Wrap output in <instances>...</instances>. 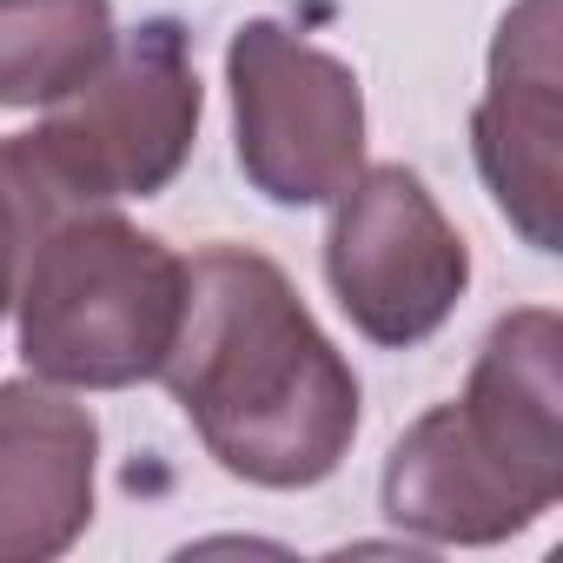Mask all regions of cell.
<instances>
[{
	"instance_id": "cell-1",
	"label": "cell",
	"mask_w": 563,
	"mask_h": 563,
	"mask_svg": "<svg viewBox=\"0 0 563 563\" xmlns=\"http://www.w3.org/2000/svg\"><path fill=\"white\" fill-rule=\"evenodd\" d=\"M159 378L219 471L258 490L325 484L358 438L352 365L292 278L252 245H206L186 265V306Z\"/></svg>"
},
{
	"instance_id": "cell-2",
	"label": "cell",
	"mask_w": 563,
	"mask_h": 563,
	"mask_svg": "<svg viewBox=\"0 0 563 563\" xmlns=\"http://www.w3.org/2000/svg\"><path fill=\"white\" fill-rule=\"evenodd\" d=\"M186 306V258L113 206L60 212L21 278V358L41 385L126 391L159 378Z\"/></svg>"
},
{
	"instance_id": "cell-3",
	"label": "cell",
	"mask_w": 563,
	"mask_h": 563,
	"mask_svg": "<svg viewBox=\"0 0 563 563\" xmlns=\"http://www.w3.org/2000/svg\"><path fill=\"white\" fill-rule=\"evenodd\" d=\"M199 133V74L179 21H140L113 34L107 60L54 100V113L27 133L34 159L74 206L153 199L173 186Z\"/></svg>"
},
{
	"instance_id": "cell-4",
	"label": "cell",
	"mask_w": 563,
	"mask_h": 563,
	"mask_svg": "<svg viewBox=\"0 0 563 563\" xmlns=\"http://www.w3.org/2000/svg\"><path fill=\"white\" fill-rule=\"evenodd\" d=\"M239 173L272 206H325L365 166L358 74L278 21H245L225 47Z\"/></svg>"
},
{
	"instance_id": "cell-5",
	"label": "cell",
	"mask_w": 563,
	"mask_h": 563,
	"mask_svg": "<svg viewBox=\"0 0 563 563\" xmlns=\"http://www.w3.org/2000/svg\"><path fill=\"white\" fill-rule=\"evenodd\" d=\"M325 278L372 345L411 352L457 312L471 252L411 166H358L325 232Z\"/></svg>"
},
{
	"instance_id": "cell-6",
	"label": "cell",
	"mask_w": 563,
	"mask_h": 563,
	"mask_svg": "<svg viewBox=\"0 0 563 563\" xmlns=\"http://www.w3.org/2000/svg\"><path fill=\"white\" fill-rule=\"evenodd\" d=\"M471 153L497 212L537 252H556V0H517L504 14Z\"/></svg>"
},
{
	"instance_id": "cell-7",
	"label": "cell",
	"mask_w": 563,
	"mask_h": 563,
	"mask_svg": "<svg viewBox=\"0 0 563 563\" xmlns=\"http://www.w3.org/2000/svg\"><path fill=\"white\" fill-rule=\"evenodd\" d=\"M563 325L543 306H523L490 325L477 345L471 385L451 405L464 444L497 464L537 510L563 497V385H556Z\"/></svg>"
},
{
	"instance_id": "cell-8",
	"label": "cell",
	"mask_w": 563,
	"mask_h": 563,
	"mask_svg": "<svg viewBox=\"0 0 563 563\" xmlns=\"http://www.w3.org/2000/svg\"><path fill=\"white\" fill-rule=\"evenodd\" d=\"M100 424L47 385H0V563H47L93 523Z\"/></svg>"
},
{
	"instance_id": "cell-9",
	"label": "cell",
	"mask_w": 563,
	"mask_h": 563,
	"mask_svg": "<svg viewBox=\"0 0 563 563\" xmlns=\"http://www.w3.org/2000/svg\"><path fill=\"white\" fill-rule=\"evenodd\" d=\"M385 517L424 543H504L543 510L497 464H484L464 444L451 405H438L398 438L385 464Z\"/></svg>"
},
{
	"instance_id": "cell-10",
	"label": "cell",
	"mask_w": 563,
	"mask_h": 563,
	"mask_svg": "<svg viewBox=\"0 0 563 563\" xmlns=\"http://www.w3.org/2000/svg\"><path fill=\"white\" fill-rule=\"evenodd\" d=\"M113 47V0H0V107L67 100Z\"/></svg>"
},
{
	"instance_id": "cell-11",
	"label": "cell",
	"mask_w": 563,
	"mask_h": 563,
	"mask_svg": "<svg viewBox=\"0 0 563 563\" xmlns=\"http://www.w3.org/2000/svg\"><path fill=\"white\" fill-rule=\"evenodd\" d=\"M60 212H80V206L47 179V166L34 159L27 133L0 140V319H8V306L21 299L27 258H34L41 232H47Z\"/></svg>"
}]
</instances>
